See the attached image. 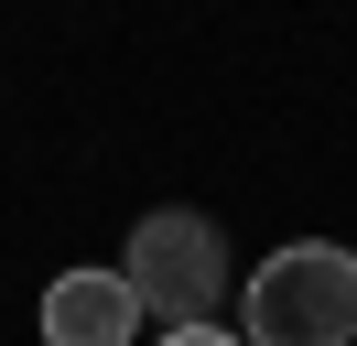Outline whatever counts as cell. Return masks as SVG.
Segmentation results:
<instances>
[{"mask_svg": "<svg viewBox=\"0 0 357 346\" xmlns=\"http://www.w3.org/2000/svg\"><path fill=\"white\" fill-rule=\"evenodd\" d=\"M238 336L249 346H357V249H335V238H282V249L249 271Z\"/></svg>", "mask_w": 357, "mask_h": 346, "instance_id": "6da1fadb", "label": "cell"}, {"mask_svg": "<svg viewBox=\"0 0 357 346\" xmlns=\"http://www.w3.org/2000/svg\"><path fill=\"white\" fill-rule=\"evenodd\" d=\"M119 281H130V303L162 314V324H217L238 260H227V227L206 206H152L130 227V249H119Z\"/></svg>", "mask_w": 357, "mask_h": 346, "instance_id": "7a4b0ae2", "label": "cell"}, {"mask_svg": "<svg viewBox=\"0 0 357 346\" xmlns=\"http://www.w3.org/2000/svg\"><path fill=\"white\" fill-rule=\"evenodd\" d=\"M141 336V303L119 271H66L44 292V346H130Z\"/></svg>", "mask_w": 357, "mask_h": 346, "instance_id": "3957f363", "label": "cell"}, {"mask_svg": "<svg viewBox=\"0 0 357 346\" xmlns=\"http://www.w3.org/2000/svg\"><path fill=\"white\" fill-rule=\"evenodd\" d=\"M152 346H249V336H227V324H162Z\"/></svg>", "mask_w": 357, "mask_h": 346, "instance_id": "277c9868", "label": "cell"}]
</instances>
